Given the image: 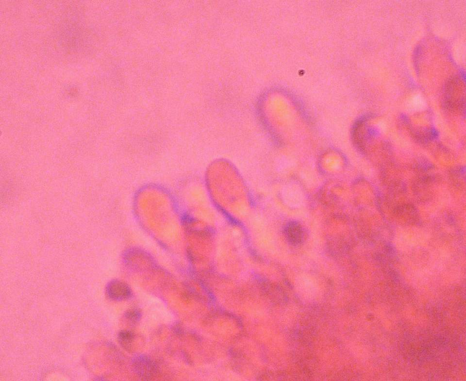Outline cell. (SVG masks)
<instances>
[{"instance_id":"cell-1","label":"cell","mask_w":466,"mask_h":381,"mask_svg":"<svg viewBox=\"0 0 466 381\" xmlns=\"http://www.w3.org/2000/svg\"><path fill=\"white\" fill-rule=\"evenodd\" d=\"M132 363L135 373L142 380H150L157 375L158 370L156 364L146 355L136 356Z\"/></svg>"},{"instance_id":"cell-5","label":"cell","mask_w":466,"mask_h":381,"mask_svg":"<svg viewBox=\"0 0 466 381\" xmlns=\"http://www.w3.org/2000/svg\"><path fill=\"white\" fill-rule=\"evenodd\" d=\"M125 318L132 322H137L141 317L140 311L136 308L128 310L125 313Z\"/></svg>"},{"instance_id":"cell-2","label":"cell","mask_w":466,"mask_h":381,"mask_svg":"<svg viewBox=\"0 0 466 381\" xmlns=\"http://www.w3.org/2000/svg\"><path fill=\"white\" fill-rule=\"evenodd\" d=\"M106 292L108 297L115 301H122L129 298L132 294L130 287L124 282L113 280L107 285Z\"/></svg>"},{"instance_id":"cell-4","label":"cell","mask_w":466,"mask_h":381,"mask_svg":"<svg viewBox=\"0 0 466 381\" xmlns=\"http://www.w3.org/2000/svg\"><path fill=\"white\" fill-rule=\"evenodd\" d=\"M117 338L122 347L126 349L130 350L133 347L135 335L132 331L123 330L118 332Z\"/></svg>"},{"instance_id":"cell-3","label":"cell","mask_w":466,"mask_h":381,"mask_svg":"<svg viewBox=\"0 0 466 381\" xmlns=\"http://www.w3.org/2000/svg\"><path fill=\"white\" fill-rule=\"evenodd\" d=\"M288 240L292 244H299L303 239V231L301 226L296 221L289 223L285 229Z\"/></svg>"}]
</instances>
